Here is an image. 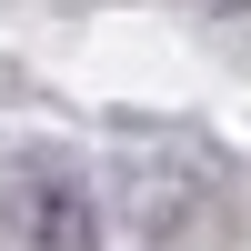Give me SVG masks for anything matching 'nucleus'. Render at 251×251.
Masks as SVG:
<instances>
[{
  "instance_id": "f257e3e1",
  "label": "nucleus",
  "mask_w": 251,
  "mask_h": 251,
  "mask_svg": "<svg viewBox=\"0 0 251 251\" xmlns=\"http://www.w3.org/2000/svg\"><path fill=\"white\" fill-rule=\"evenodd\" d=\"M10 221L30 251H100V201L80 171H60V161H40V171L10 181Z\"/></svg>"
}]
</instances>
